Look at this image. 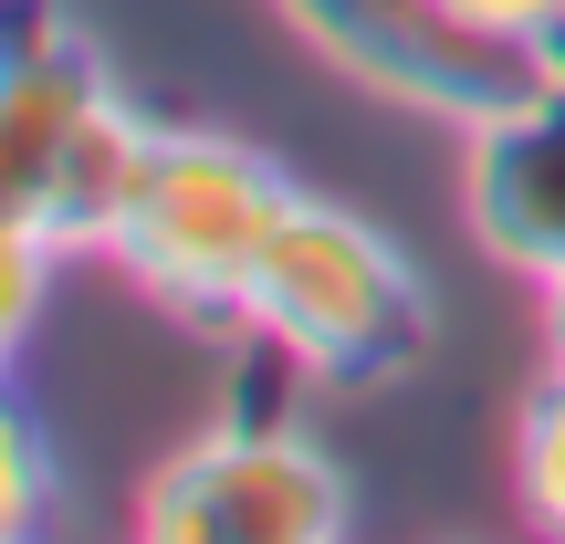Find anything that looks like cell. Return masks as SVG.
<instances>
[{
    "instance_id": "1",
    "label": "cell",
    "mask_w": 565,
    "mask_h": 544,
    "mask_svg": "<svg viewBox=\"0 0 565 544\" xmlns=\"http://www.w3.org/2000/svg\"><path fill=\"white\" fill-rule=\"evenodd\" d=\"M282 210H294V179L252 137H231V126H158V147H147L137 189L116 210L105 263L179 324H242V294L263 273Z\"/></svg>"
},
{
    "instance_id": "2",
    "label": "cell",
    "mask_w": 565,
    "mask_h": 544,
    "mask_svg": "<svg viewBox=\"0 0 565 544\" xmlns=\"http://www.w3.org/2000/svg\"><path fill=\"white\" fill-rule=\"evenodd\" d=\"M242 335L282 345L324 387H387L429 345V273L387 242L366 210L294 189L263 273L242 294Z\"/></svg>"
},
{
    "instance_id": "3",
    "label": "cell",
    "mask_w": 565,
    "mask_h": 544,
    "mask_svg": "<svg viewBox=\"0 0 565 544\" xmlns=\"http://www.w3.org/2000/svg\"><path fill=\"white\" fill-rule=\"evenodd\" d=\"M345 524H356L345 461L294 419H221L168 450L137 492V534L168 544H335Z\"/></svg>"
},
{
    "instance_id": "4",
    "label": "cell",
    "mask_w": 565,
    "mask_h": 544,
    "mask_svg": "<svg viewBox=\"0 0 565 544\" xmlns=\"http://www.w3.org/2000/svg\"><path fill=\"white\" fill-rule=\"evenodd\" d=\"M273 21L324 53L345 84L408 105L440 126H482L492 105H513L534 84V53L482 21H461L450 0H273Z\"/></svg>"
},
{
    "instance_id": "5",
    "label": "cell",
    "mask_w": 565,
    "mask_h": 544,
    "mask_svg": "<svg viewBox=\"0 0 565 544\" xmlns=\"http://www.w3.org/2000/svg\"><path fill=\"white\" fill-rule=\"evenodd\" d=\"M461 137H471V168H461L471 242L492 263L555 282L565 273V95L555 84H524L513 105H492Z\"/></svg>"
},
{
    "instance_id": "6",
    "label": "cell",
    "mask_w": 565,
    "mask_h": 544,
    "mask_svg": "<svg viewBox=\"0 0 565 544\" xmlns=\"http://www.w3.org/2000/svg\"><path fill=\"white\" fill-rule=\"evenodd\" d=\"M105 53L53 11V0H11V53H0V200L53 168V147L74 137V116L105 95Z\"/></svg>"
},
{
    "instance_id": "7",
    "label": "cell",
    "mask_w": 565,
    "mask_h": 544,
    "mask_svg": "<svg viewBox=\"0 0 565 544\" xmlns=\"http://www.w3.org/2000/svg\"><path fill=\"white\" fill-rule=\"evenodd\" d=\"M147 147H158V116H147V105H126L116 84H105V95L74 116V137L53 147V168H42L21 200H0V221L53 231L63 252H105V242H116L126 189H137V168H147Z\"/></svg>"
},
{
    "instance_id": "8",
    "label": "cell",
    "mask_w": 565,
    "mask_h": 544,
    "mask_svg": "<svg viewBox=\"0 0 565 544\" xmlns=\"http://www.w3.org/2000/svg\"><path fill=\"white\" fill-rule=\"evenodd\" d=\"M513 492H524V513L545 534H565V345L513 408Z\"/></svg>"
},
{
    "instance_id": "9",
    "label": "cell",
    "mask_w": 565,
    "mask_h": 544,
    "mask_svg": "<svg viewBox=\"0 0 565 544\" xmlns=\"http://www.w3.org/2000/svg\"><path fill=\"white\" fill-rule=\"evenodd\" d=\"M42 482H53V450H42L32 408H0V534H42Z\"/></svg>"
},
{
    "instance_id": "10",
    "label": "cell",
    "mask_w": 565,
    "mask_h": 544,
    "mask_svg": "<svg viewBox=\"0 0 565 544\" xmlns=\"http://www.w3.org/2000/svg\"><path fill=\"white\" fill-rule=\"evenodd\" d=\"M53 263H63L53 231L0 221V345H21V335L42 324V282H53Z\"/></svg>"
},
{
    "instance_id": "11",
    "label": "cell",
    "mask_w": 565,
    "mask_h": 544,
    "mask_svg": "<svg viewBox=\"0 0 565 544\" xmlns=\"http://www.w3.org/2000/svg\"><path fill=\"white\" fill-rule=\"evenodd\" d=\"M450 11H461V21H482V32H503V42H524L534 21L555 11V0H450Z\"/></svg>"
},
{
    "instance_id": "12",
    "label": "cell",
    "mask_w": 565,
    "mask_h": 544,
    "mask_svg": "<svg viewBox=\"0 0 565 544\" xmlns=\"http://www.w3.org/2000/svg\"><path fill=\"white\" fill-rule=\"evenodd\" d=\"M524 53H534V84H555V95H565V0L524 32Z\"/></svg>"
},
{
    "instance_id": "13",
    "label": "cell",
    "mask_w": 565,
    "mask_h": 544,
    "mask_svg": "<svg viewBox=\"0 0 565 544\" xmlns=\"http://www.w3.org/2000/svg\"><path fill=\"white\" fill-rule=\"evenodd\" d=\"M545 335H555V345H565V273H555V282H545Z\"/></svg>"
}]
</instances>
